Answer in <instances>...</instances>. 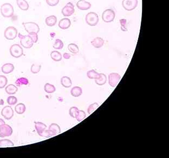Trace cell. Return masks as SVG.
Instances as JSON below:
<instances>
[{
  "mask_svg": "<svg viewBox=\"0 0 169 158\" xmlns=\"http://www.w3.org/2000/svg\"><path fill=\"white\" fill-rule=\"evenodd\" d=\"M1 13L5 18H10L14 14V8L11 4L8 3H4L1 7Z\"/></svg>",
  "mask_w": 169,
  "mask_h": 158,
  "instance_id": "cell-1",
  "label": "cell"
},
{
  "mask_svg": "<svg viewBox=\"0 0 169 158\" xmlns=\"http://www.w3.org/2000/svg\"><path fill=\"white\" fill-rule=\"evenodd\" d=\"M19 37L20 39V43L23 48L26 49H30L32 48L34 44V42L32 38L27 35H22L20 33L19 34Z\"/></svg>",
  "mask_w": 169,
  "mask_h": 158,
  "instance_id": "cell-2",
  "label": "cell"
},
{
  "mask_svg": "<svg viewBox=\"0 0 169 158\" xmlns=\"http://www.w3.org/2000/svg\"><path fill=\"white\" fill-rule=\"evenodd\" d=\"M99 16L95 12H89L86 15L85 21L89 26H95L99 22Z\"/></svg>",
  "mask_w": 169,
  "mask_h": 158,
  "instance_id": "cell-3",
  "label": "cell"
},
{
  "mask_svg": "<svg viewBox=\"0 0 169 158\" xmlns=\"http://www.w3.org/2000/svg\"><path fill=\"white\" fill-rule=\"evenodd\" d=\"M24 28L28 33L30 32H35L38 34L40 32V28L39 25L36 23L23 22L22 23Z\"/></svg>",
  "mask_w": 169,
  "mask_h": 158,
  "instance_id": "cell-4",
  "label": "cell"
},
{
  "mask_svg": "<svg viewBox=\"0 0 169 158\" xmlns=\"http://www.w3.org/2000/svg\"><path fill=\"white\" fill-rule=\"evenodd\" d=\"M9 51L12 56L16 58H20L23 55V48L17 44L12 45L10 48Z\"/></svg>",
  "mask_w": 169,
  "mask_h": 158,
  "instance_id": "cell-5",
  "label": "cell"
},
{
  "mask_svg": "<svg viewBox=\"0 0 169 158\" xmlns=\"http://www.w3.org/2000/svg\"><path fill=\"white\" fill-rule=\"evenodd\" d=\"M18 31L17 29L14 27H9L4 32V36L7 40H13L17 37Z\"/></svg>",
  "mask_w": 169,
  "mask_h": 158,
  "instance_id": "cell-6",
  "label": "cell"
},
{
  "mask_svg": "<svg viewBox=\"0 0 169 158\" xmlns=\"http://www.w3.org/2000/svg\"><path fill=\"white\" fill-rule=\"evenodd\" d=\"M115 11L111 9H106L103 11L102 15V19L105 22H112L115 20Z\"/></svg>",
  "mask_w": 169,
  "mask_h": 158,
  "instance_id": "cell-7",
  "label": "cell"
},
{
  "mask_svg": "<svg viewBox=\"0 0 169 158\" xmlns=\"http://www.w3.org/2000/svg\"><path fill=\"white\" fill-rule=\"evenodd\" d=\"M13 132V130L12 129V127L9 125H2L0 127V137L1 138H4L7 137H10L12 135Z\"/></svg>",
  "mask_w": 169,
  "mask_h": 158,
  "instance_id": "cell-8",
  "label": "cell"
},
{
  "mask_svg": "<svg viewBox=\"0 0 169 158\" xmlns=\"http://www.w3.org/2000/svg\"><path fill=\"white\" fill-rule=\"evenodd\" d=\"M138 0H123L122 6L127 11H132L137 7Z\"/></svg>",
  "mask_w": 169,
  "mask_h": 158,
  "instance_id": "cell-9",
  "label": "cell"
},
{
  "mask_svg": "<svg viewBox=\"0 0 169 158\" xmlns=\"http://www.w3.org/2000/svg\"><path fill=\"white\" fill-rule=\"evenodd\" d=\"M121 79V76L117 73H111L109 75V84L112 88H115Z\"/></svg>",
  "mask_w": 169,
  "mask_h": 158,
  "instance_id": "cell-10",
  "label": "cell"
},
{
  "mask_svg": "<svg viewBox=\"0 0 169 158\" xmlns=\"http://www.w3.org/2000/svg\"><path fill=\"white\" fill-rule=\"evenodd\" d=\"M74 11V6L73 4L71 2H68L63 8L61 13L64 16L68 17L73 14Z\"/></svg>",
  "mask_w": 169,
  "mask_h": 158,
  "instance_id": "cell-11",
  "label": "cell"
},
{
  "mask_svg": "<svg viewBox=\"0 0 169 158\" xmlns=\"http://www.w3.org/2000/svg\"><path fill=\"white\" fill-rule=\"evenodd\" d=\"M1 114L7 120H10L13 117L14 113L11 106H6L2 110Z\"/></svg>",
  "mask_w": 169,
  "mask_h": 158,
  "instance_id": "cell-12",
  "label": "cell"
},
{
  "mask_svg": "<svg viewBox=\"0 0 169 158\" xmlns=\"http://www.w3.org/2000/svg\"><path fill=\"white\" fill-rule=\"evenodd\" d=\"M48 130L51 134V137L57 136L61 133L60 127L59 126V125L55 123H53L52 124L50 125V126L48 127Z\"/></svg>",
  "mask_w": 169,
  "mask_h": 158,
  "instance_id": "cell-13",
  "label": "cell"
},
{
  "mask_svg": "<svg viewBox=\"0 0 169 158\" xmlns=\"http://www.w3.org/2000/svg\"><path fill=\"white\" fill-rule=\"evenodd\" d=\"M76 6L77 8L81 10H87L91 7V4L89 2H87L85 0H79L78 1Z\"/></svg>",
  "mask_w": 169,
  "mask_h": 158,
  "instance_id": "cell-14",
  "label": "cell"
},
{
  "mask_svg": "<svg viewBox=\"0 0 169 158\" xmlns=\"http://www.w3.org/2000/svg\"><path fill=\"white\" fill-rule=\"evenodd\" d=\"M71 26V21L69 18H63L59 21V27L61 29H67Z\"/></svg>",
  "mask_w": 169,
  "mask_h": 158,
  "instance_id": "cell-15",
  "label": "cell"
},
{
  "mask_svg": "<svg viewBox=\"0 0 169 158\" xmlns=\"http://www.w3.org/2000/svg\"><path fill=\"white\" fill-rule=\"evenodd\" d=\"M35 128L36 130L37 134L39 136H40L42 133L45 130L47 129V126L46 124L41 122H35Z\"/></svg>",
  "mask_w": 169,
  "mask_h": 158,
  "instance_id": "cell-16",
  "label": "cell"
},
{
  "mask_svg": "<svg viewBox=\"0 0 169 158\" xmlns=\"http://www.w3.org/2000/svg\"><path fill=\"white\" fill-rule=\"evenodd\" d=\"M14 65L12 63H6L2 66L1 70L3 74H9L14 70Z\"/></svg>",
  "mask_w": 169,
  "mask_h": 158,
  "instance_id": "cell-17",
  "label": "cell"
},
{
  "mask_svg": "<svg viewBox=\"0 0 169 158\" xmlns=\"http://www.w3.org/2000/svg\"><path fill=\"white\" fill-rule=\"evenodd\" d=\"M104 43H105V41L103 40V38L99 37L95 38L91 42L92 45L97 49L101 48L103 46Z\"/></svg>",
  "mask_w": 169,
  "mask_h": 158,
  "instance_id": "cell-18",
  "label": "cell"
},
{
  "mask_svg": "<svg viewBox=\"0 0 169 158\" xmlns=\"http://www.w3.org/2000/svg\"><path fill=\"white\" fill-rule=\"evenodd\" d=\"M61 84L64 88H70L72 85V80L68 77H63L61 79Z\"/></svg>",
  "mask_w": 169,
  "mask_h": 158,
  "instance_id": "cell-19",
  "label": "cell"
},
{
  "mask_svg": "<svg viewBox=\"0 0 169 158\" xmlns=\"http://www.w3.org/2000/svg\"><path fill=\"white\" fill-rule=\"evenodd\" d=\"M46 25L48 27H53L57 22V18L54 15H52L47 17L45 20Z\"/></svg>",
  "mask_w": 169,
  "mask_h": 158,
  "instance_id": "cell-20",
  "label": "cell"
},
{
  "mask_svg": "<svg viewBox=\"0 0 169 158\" xmlns=\"http://www.w3.org/2000/svg\"><path fill=\"white\" fill-rule=\"evenodd\" d=\"M87 76L88 78L91 79H99L101 77V74H99L95 71V70H89L87 72Z\"/></svg>",
  "mask_w": 169,
  "mask_h": 158,
  "instance_id": "cell-21",
  "label": "cell"
},
{
  "mask_svg": "<svg viewBox=\"0 0 169 158\" xmlns=\"http://www.w3.org/2000/svg\"><path fill=\"white\" fill-rule=\"evenodd\" d=\"M71 95L74 97H79L82 95L83 90L79 86H74L71 90Z\"/></svg>",
  "mask_w": 169,
  "mask_h": 158,
  "instance_id": "cell-22",
  "label": "cell"
},
{
  "mask_svg": "<svg viewBox=\"0 0 169 158\" xmlns=\"http://www.w3.org/2000/svg\"><path fill=\"white\" fill-rule=\"evenodd\" d=\"M16 3L22 10L26 11L29 9L28 3L26 0H16Z\"/></svg>",
  "mask_w": 169,
  "mask_h": 158,
  "instance_id": "cell-23",
  "label": "cell"
},
{
  "mask_svg": "<svg viewBox=\"0 0 169 158\" xmlns=\"http://www.w3.org/2000/svg\"><path fill=\"white\" fill-rule=\"evenodd\" d=\"M5 91L8 95H14L17 92L18 88L15 85L9 84L6 86Z\"/></svg>",
  "mask_w": 169,
  "mask_h": 158,
  "instance_id": "cell-24",
  "label": "cell"
},
{
  "mask_svg": "<svg viewBox=\"0 0 169 158\" xmlns=\"http://www.w3.org/2000/svg\"><path fill=\"white\" fill-rule=\"evenodd\" d=\"M26 110V106L23 103H19L15 107V112L19 114H22L25 112Z\"/></svg>",
  "mask_w": 169,
  "mask_h": 158,
  "instance_id": "cell-25",
  "label": "cell"
},
{
  "mask_svg": "<svg viewBox=\"0 0 169 158\" xmlns=\"http://www.w3.org/2000/svg\"><path fill=\"white\" fill-rule=\"evenodd\" d=\"M51 57L55 62H59L62 59V55L60 52L57 51H53L51 53Z\"/></svg>",
  "mask_w": 169,
  "mask_h": 158,
  "instance_id": "cell-26",
  "label": "cell"
},
{
  "mask_svg": "<svg viewBox=\"0 0 169 158\" xmlns=\"http://www.w3.org/2000/svg\"><path fill=\"white\" fill-rule=\"evenodd\" d=\"M14 144L10 140L2 139L0 140V147H6L14 146Z\"/></svg>",
  "mask_w": 169,
  "mask_h": 158,
  "instance_id": "cell-27",
  "label": "cell"
},
{
  "mask_svg": "<svg viewBox=\"0 0 169 158\" xmlns=\"http://www.w3.org/2000/svg\"><path fill=\"white\" fill-rule=\"evenodd\" d=\"M68 50L73 54H78L79 52V48L78 46L74 43H71L68 44Z\"/></svg>",
  "mask_w": 169,
  "mask_h": 158,
  "instance_id": "cell-28",
  "label": "cell"
},
{
  "mask_svg": "<svg viewBox=\"0 0 169 158\" xmlns=\"http://www.w3.org/2000/svg\"><path fill=\"white\" fill-rule=\"evenodd\" d=\"M107 76L106 75L103 74H101V77L99 79L95 80V83L100 86H102L105 84L107 82Z\"/></svg>",
  "mask_w": 169,
  "mask_h": 158,
  "instance_id": "cell-29",
  "label": "cell"
},
{
  "mask_svg": "<svg viewBox=\"0 0 169 158\" xmlns=\"http://www.w3.org/2000/svg\"><path fill=\"white\" fill-rule=\"evenodd\" d=\"M44 90L46 93H53L55 92V91H56V89L54 85L51 84L49 83H46L44 86Z\"/></svg>",
  "mask_w": 169,
  "mask_h": 158,
  "instance_id": "cell-30",
  "label": "cell"
},
{
  "mask_svg": "<svg viewBox=\"0 0 169 158\" xmlns=\"http://www.w3.org/2000/svg\"><path fill=\"white\" fill-rule=\"evenodd\" d=\"M29 84L28 79L25 77H21L19 78L15 81V84L17 85V86H20L21 85H27Z\"/></svg>",
  "mask_w": 169,
  "mask_h": 158,
  "instance_id": "cell-31",
  "label": "cell"
},
{
  "mask_svg": "<svg viewBox=\"0 0 169 158\" xmlns=\"http://www.w3.org/2000/svg\"><path fill=\"white\" fill-rule=\"evenodd\" d=\"M86 117V114L84 111L79 110L77 111L75 116V118L77 121H81Z\"/></svg>",
  "mask_w": 169,
  "mask_h": 158,
  "instance_id": "cell-32",
  "label": "cell"
},
{
  "mask_svg": "<svg viewBox=\"0 0 169 158\" xmlns=\"http://www.w3.org/2000/svg\"><path fill=\"white\" fill-rule=\"evenodd\" d=\"M99 106V105L97 103H94L90 105L87 109V113L89 115L91 114L94 111L96 110Z\"/></svg>",
  "mask_w": 169,
  "mask_h": 158,
  "instance_id": "cell-33",
  "label": "cell"
},
{
  "mask_svg": "<svg viewBox=\"0 0 169 158\" xmlns=\"http://www.w3.org/2000/svg\"><path fill=\"white\" fill-rule=\"evenodd\" d=\"M53 48L57 50H61L63 48V43L60 39H57L53 46Z\"/></svg>",
  "mask_w": 169,
  "mask_h": 158,
  "instance_id": "cell-34",
  "label": "cell"
},
{
  "mask_svg": "<svg viewBox=\"0 0 169 158\" xmlns=\"http://www.w3.org/2000/svg\"><path fill=\"white\" fill-rule=\"evenodd\" d=\"M41 69V65L40 64L35 63L32 64L31 68V71L33 74H36L40 71Z\"/></svg>",
  "mask_w": 169,
  "mask_h": 158,
  "instance_id": "cell-35",
  "label": "cell"
},
{
  "mask_svg": "<svg viewBox=\"0 0 169 158\" xmlns=\"http://www.w3.org/2000/svg\"><path fill=\"white\" fill-rule=\"evenodd\" d=\"M8 83V79L7 77L3 75H0V89H3L6 87Z\"/></svg>",
  "mask_w": 169,
  "mask_h": 158,
  "instance_id": "cell-36",
  "label": "cell"
},
{
  "mask_svg": "<svg viewBox=\"0 0 169 158\" xmlns=\"http://www.w3.org/2000/svg\"><path fill=\"white\" fill-rule=\"evenodd\" d=\"M7 103L10 106L14 105L15 104H16L17 103V98L15 96H9L7 98Z\"/></svg>",
  "mask_w": 169,
  "mask_h": 158,
  "instance_id": "cell-37",
  "label": "cell"
},
{
  "mask_svg": "<svg viewBox=\"0 0 169 158\" xmlns=\"http://www.w3.org/2000/svg\"><path fill=\"white\" fill-rule=\"evenodd\" d=\"M79 111L78 108L75 106H73L71 107V109H69V115L72 117V118H75L76 114L77 113V111Z\"/></svg>",
  "mask_w": 169,
  "mask_h": 158,
  "instance_id": "cell-38",
  "label": "cell"
},
{
  "mask_svg": "<svg viewBox=\"0 0 169 158\" xmlns=\"http://www.w3.org/2000/svg\"><path fill=\"white\" fill-rule=\"evenodd\" d=\"M121 26V29L123 31H127V20L126 19H121L119 20Z\"/></svg>",
  "mask_w": 169,
  "mask_h": 158,
  "instance_id": "cell-39",
  "label": "cell"
},
{
  "mask_svg": "<svg viewBox=\"0 0 169 158\" xmlns=\"http://www.w3.org/2000/svg\"><path fill=\"white\" fill-rule=\"evenodd\" d=\"M46 3L49 6L54 7L59 3V0H46Z\"/></svg>",
  "mask_w": 169,
  "mask_h": 158,
  "instance_id": "cell-40",
  "label": "cell"
},
{
  "mask_svg": "<svg viewBox=\"0 0 169 158\" xmlns=\"http://www.w3.org/2000/svg\"><path fill=\"white\" fill-rule=\"evenodd\" d=\"M28 35L32 38V40H33L34 43L37 42V41H38L37 34L35 33V32H30V33H29Z\"/></svg>",
  "mask_w": 169,
  "mask_h": 158,
  "instance_id": "cell-41",
  "label": "cell"
},
{
  "mask_svg": "<svg viewBox=\"0 0 169 158\" xmlns=\"http://www.w3.org/2000/svg\"><path fill=\"white\" fill-rule=\"evenodd\" d=\"M63 57L65 59H69L71 57V55L68 53H65L63 54Z\"/></svg>",
  "mask_w": 169,
  "mask_h": 158,
  "instance_id": "cell-42",
  "label": "cell"
},
{
  "mask_svg": "<svg viewBox=\"0 0 169 158\" xmlns=\"http://www.w3.org/2000/svg\"><path fill=\"white\" fill-rule=\"evenodd\" d=\"M6 124L5 121H4V120H3L2 119L0 118V127L2 125L4 124Z\"/></svg>",
  "mask_w": 169,
  "mask_h": 158,
  "instance_id": "cell-43",
  "label": "cell"
},
{
  "mask_svg": "<svg viewBox=\"0 0 169 158\" xmlns=\"http://www.w3.org/2000/svg\"></svg>",
  "mask_w": 169,
  "mask_h": 158,
  "instance_id": "cell-44",
  "label": "cell"
}]
</instances>
